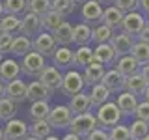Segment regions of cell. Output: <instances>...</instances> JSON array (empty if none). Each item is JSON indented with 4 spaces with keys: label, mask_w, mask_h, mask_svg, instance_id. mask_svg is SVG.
Wrapping results in <instances>:
<instances>
[{
    "label": "cell",
    "mask_w": 149,
    "mask_h": 140,
    "mask_svg": "<svg viewBox=\"0 0 149 140\" xmlns=\"http://www.w3.org/2000/svg\"><path fill=\"white\" fill-rule=\"evenodd\" d=\"M95 118H97V123H99L101 129H112L114 125H118L121 121L123 114L118 108L116 101H106L104 105H101L95 110Z\"/></svg>",
    "instance_id": "cell-1"
},
{
    "label": "cell",
    "mask_w": 149,
    "mask_h": 140,
    "mask_svg": "<svg viewBox=\"0 0 149 140\" xmlns=\"http://www.w3.org/2000/svg\"><path fill=\"white\" fill-rule=\"evenodd\" d=\"M99 127V123H97V118L93 112H84V114H77L71 118V123L67 125L69 133H74L78 134L80 138H86L88 134L91 133L93 129Z\"/></svg>",
    "instance_id": "cell-2"
},
{
    "label": "cell",
    "mask_w": 149,
    "mask_h": 140,
    "mask_svg": "<svg viewBox=\"0 0 149 140\" xmlns=\"http://www.w3.org/2000/svg\"><path fill=\"white\" fill-rule=\"evenodd\" d=\"M84 88H86V82H84L82 73L74 71V69H69L62 77V86H60V90H62L63 95L73 97V95H77V93L84 92Z\"/></svg>",
    "instance_id": "cell-3"
},
{
    "label": "cell",
    "mask_w": 149,
    "mask_h": 140,
    "mask_svg": "<svg viewBox=\"0 0 149 140\" xmlns=\"http://www.w3.org/2000/svg\"><path fill=\"white\" fill-rule=\"evenodd\" d=\"M21 65V73L26 75V77H39V73L45 69V58L41 54H37L36 50H30L22 56V62L19 64Z\"/></svg>",
    "instance_id": "cell-4"
},
{
    "label": "cell",
    "mask_w": 149,
    "mask_h": 140,
    "mask_svg": "<svg viewBox=\"0 0 149 140\" xmlns=\"http://www.w3.org/2000/svg\"><path fill=\"white\" fill-rule=\"evenodd\" d=\"M71 118H73V112L69 110L67 105H56V106H50L47 121L50 123L52 129H67V125L71 123Z\"/></svg>",
    "instance_id": "cell-5"
},
{
    "label": "cell",
    "mask_w": 149,
    "mask_h": 140,
    "mask_svg": "<svg viewBox=\"0 0 149 140\" xmlns=\"http://www.w3.org/2000/svg\"><path fill=\"white\" fill-rule=\"evenodd\" d=\"M143 26H146V17H143V13H140V11H129V13H125V15H123L121 30H123L127 36H130V37L138 36L140 32L143 30Z\"/></svg>",
    "instance_id": "cell-6"
},
{
    "label": "cell",
    "mask_w": 149,
    "mask_h": 140,
    "mask_svg": "<svg viewBox=\"0 0 149 140\" xmlns=\"http://www.w3.org/2000/svg\"><path fill=\"white\" fill-rule=\"evenodd\" d=\"M56 41L50 32H43L41 30L39 34L36 36V39L32 41V50H36L37 54H41L43 58H47V56H52L54 50H56Z\"/></svg>",
    "instance_id": "cell-7"
},
{
    "label": "cell",
    "mask_w": 149,
    "mask_h": 140,
    "mask_svg": "<svg viewBox=\"0 0 149 140\" xmlns=\"http://www.w3.org/2000/svg\"><path fill=\"white\" fill-rule=\"evenodd\" d=\"M41 30H43V26H41V17H37L36 13H30V11H26V13H24V17L21 19L19 34L30 39L32 36L36 37V36L39 34Z\"/></svg>",
    "instance_id": "cell-8"
},
{
    "label": "cell",
    "mask_w": 149,
    "mask_h": 140,
    "mask_svg": "<svg viewBox=\"0 0 149 140\" xmlns=\"http://www.w3.org/2000/svg\"><path fill=\"white\" fill-rule=\"evenodd\" d=\"M62 77L63 75L58 71V67H54V65H45V69L39 73V82L54 93L62 86Z\"/></svg>",
    "instance_id": "cell-9"
},
{
    "label": "cell",
    "mask_w": 149,
    "mask_h": 140,
    "mask_svg": "<svg viewBox=\"0 0 149 140\" xmlns=\"http://www.w3.org/2000/svg\"><path fill=\"white\" fill-rule=\"evenodd\" d=\"M4 97L11 99L13 103H22L26 101V82L21 78L9 80L4 84Z\"/></svg>",
    "instance_id": "cell-10"
},
{
    "label": "cell",
    "mask_w": 149,
    "mask_h": 140,
    "mask_svg": "<svg viewBox=\"0 0 149 140\" xmlns=\"http://www.w3.org/2000/svg\"><path fill=\"white\" fill-rule=\"evenodd\" d=\"M4 136H6V140H22V138H26L28 136V125H26V121L17 120V118L6 121Z\"/></svg>",
    "instance_id": "cell-11"
},
{
    "label": "cell",
    "mask_w": 149,
    "mask_h": 140,
    "mask_svg": "<svg viewBox=\"0 0 149 140\" xmlns=\"http://www.w3.org/2000/svg\"><path fill=\"white\" fill-rule=\"evenodd\" d=\"M140 65L136 60L132 58L130 54H125V56H119L118 60L114 62V69L118 71L121 77H130V75H136V73H140Z\"/></svg>",
    "instance_id": "cell-12"
},
{
    "label": "cell",
    "mask_w": 149,
    "mask_h": 140,
    "mask_svg": "<svg viewBox=\"0 0 149 140\" xmlns=\"http://www.w3.org/2000/svg\"><path fill=\"white\" fill-rule=\"evenodd\" d=\"M108 43L112 45V49L116 50V56H125V54H130V50H132V45H134V39L130 36H127L125 32H119V34L112 36V39L108 41Z\"/></svg>",
    "instance_id": "cell-13"
},
{
    "label": "cell",
    "mask_w": 149,
    "mask_h": 140,
    "mask_svg": "<svg viewBox=\"0 0 149 140\" xmlns=\"http://www.w3.org/2000/svg\"><path fill=\"white\" fill-rule=\"evenodd\" d=\"M21 75V65L19 62H15L13 58H4L0 60V80L2 82H9L15 80Z\"/></svg>",
    "instance_id": "cell-14"
},
{
    "label": "cell",
    "mask_w": 149,
    "mask_h": 140,
    "mask_svg": "<svg viewBox=\"0 0 149 140\" xmlns=\"http://www.w3.org/2000/svg\"><path fill=\"white\" fill-rule=\"evenodd\" d=\"M104 65L95 62L93 60L91 64H88L86 67H84V82H86V86H93V84H99L102 80V77H104Z\"/></svg>",
    "instance_id": "cell-15"
},
{
    "label": "cell",
    "mask_w": 149,
    "mask_h": 140,
    "mask_svg": "<svg viewBox=\"0 0 149 140\" xmlns=\"http://www.w3.org/2000/svg\"><path fill=\"white\" fill-rule=\"evenodd\" d=\"M93 60L102 65H112L118 60V56H116V50L112 49L110 43H99L93 49Z\"/></svg>",
    "instance_id": "cell-16"
},
{
    "label": "cell",
    "mask_w": 149,
    "mask_h": 140,
    "mask_svg": "<svg viewBox=\"0 0 149 140\" xmlns=\"http://www.w3.org/2000/svg\"><path fill=\"white\" fill-rule=\"evenodd\" d=\"M101 84L106 88L110 93H118V92H123V84H125V77L116 71V69H108L104 71V77H102Z\"/></svg>",
    "instance_id": "cell-17"
},
{
    "label": "cell",
    "mask_w": 149,
    "mask_h": 140,
    "mask_svg": "<svg viewBox=\"0 0 149 140\" xmlns=\"http://www.w3.org/2000/svg\"><path fill=\"white\" fill-rule=\"evenodd\" d=\"M52 64L54 67H71L74 65V50L69 47H56L52 54Z\"/></svg>",
    "instance_id": "cell-18"
},
{
    "label": "cell",
    "mask_w": 149,
    "mask_h": 140,
    "mask_svg": "<svg viewBox=\"0 0 149 140\" xmlns=\"http://www.w3.org/2000/svg\"><path fill=\"white\" fill-rule=\"evenodd\" d=\"M52 97V92L45 88L39 80H34L26 86V99L28 101H49Z\"/></svg>",
    "instance_id": "cell-19"
},
{
    "label": "cell",
    "mask_w": 149,
    "mask_h": 140,
    "mask_svg": "<svg viewBox=\"0 0 149 140\" xmlns=\"http://www.w3.org/2000/svg\"><path fill=\"white\" fill-rule=\"evenodd\" d=\"M116 105H118V108L121 110V114L123 116H132L134 110H136L138 106V99L136 95H132V93L129 92H119L118 93V101H116Z\"/></svg>",
    "instance_id": "cell-20"
},
{
    "label": "cell",
    "mask_w": 149,
    "mask_h": 140,
    "mask_svg": "<svg viewBox=\"0 0 149 140\" xmlns=\"http://www.w3.org/2000/svg\"><path fill=\"white\" fill-rule=\"evenodd\" d=\"M82 19L86 21V24L90 22H99L102 19V6L95 0H86L82 4Z\"/></svg>",
    "instance_id": "cell-21"
},
{
    "label": "cell",
    "mask_w": 149,
    "mask_h": 140,
    "mask_svg": "<svg viewBox=\"0 0 149 140\" xmlns=\"http://www.w3.org/2000/svg\"><path fill=\"white\" fill-rule=\"evenodd\" d=\"M52 37L58 47H69L73 43V24L67 21H63L56 30L52 32Z\"/></svg>",
    "instance_id": "cell-22"
},
{
    "label": "cell",
    "mask_w": 149,
    "mask_h": 140,
    "mask_svg": "<svg viewBox=\"0 0 149 140\" xmlns=\"http://www.w3.org/2000/svg\"><path fill=\"white\" fill-rule=\"evenodd\" d=\"M69 110L73 112V116L77 114H84V112H90L91 110V103H90V95H88L86 92H80L77 93V95L71 97V101H69Z\"/></svg>",
    "instance_id": "cell-23"
},
{
    "label": "cell",
    "mask_w": 149,
    "mask_h": 140,
    "mask_svg": "<svg viewBox=\"0 0 149 140\" xmlns=\"http://www.w3.org/2000/svg\"><path fill=\"white\" fill-rule=\"evenodd\" d=\"M90 103H91V108H99L101 105H104L106 101H110V97H112V93L106 90L104 86L99 82V84H93L91 86V90H90Z\"/></svg>",
    "instance_id": "cell-24"
},
{
    "label": "cell",
    "mask_w": 149,
    "mask_h": 140,
    "mask_svg": "<svg viewBox=\"0 0 149 140\" xmlns=\"http://www.w3.org/2000/svg\"><path fill=\"white\" fill-rule=\"evenodd\" d=\"M123 11H119L118 8L114 6H108L106 9H102V24H106L108 28H112V30H118V28H121V21H123Z\"/></svg>",
    "instance_id": "cell-25"
},
{
    "label": "cell",
    "mask_w": 149,
    "mask_h": 140,
    "mask_svg": "<svg viewBox=\"0 0 149 140\" xmlns=\"http://www.w3.org/2000/svg\"><path fill=\"white\" fill-rule=\"evenodd\" d=\"M146 88H147V82L143 80V77L140 73L127 77L125 78V84H123V90L132 93V95H142V93L146 92Z\"/></svg>",
    "instance_id": "cell-26"
},
{
    "label": "cell",
    "mask_w": 149,
    "mask_h": 140,
    "mask_svg": "<svg viewBox=\"0 0 149 140\" xmlns=\"http://www.w3.org/2000/svg\"><path fill=\"white\" fill-rule=\"evenodd\" d=\"M28 134L37 138V140H43V138L52 134V127H50V123L47 120H36L34 123L28 127Z\"/></svg>",
    "instance_id": "cell-27"
},
{
    "label": "cell",
    "mask_w": 149,
    "mask_h": 140,
    "mask_svg": "<svg viewBox=\"0 0 149 140\" xmlns=\"http://www.w3.org/2000/svg\"><path fill=\"white\" fill-rule=\"evenodd\" d=\"M91 41V28L86 22H80V24L73 26V43L80 45H90Z\"/></svg>",
    "instance_id": "cell-28"
},
{
    "label": "cell",
    "mask_w": 149,
    "mask_h": 140,
    "mask_svg": "<svg viewBox=\"0 0 149 140\" xmlns=\"http://www.w3.org/2000/svg\"><path fill=\"white\" fill-rule=\"evenodd\" d=\"M30 50H32V39H28L24 36L13 37L11 47H9V52L13 56H24L26 52H30Z\"/></svg>",
    "instance_id": "cell-29"
},
{
    "label": "cell",
    "mask_w": 149,
    "mask_h": 140,
    "mask_svg": "<svg viewBox=\"0 0 149 140\" xmlns=\"http://www.w3.org/2000/svg\"><path fill=\"white\" fill-rule=\"evenodd\" d=\"M63 21H65V17H62L60 13H56V11L50 9V11H47L45 15L41 17V26H43L45 32H50V34H52V32L62 24Z\"/></svg>",
    "instance_id": "cell-30"
},
{
    "label": "cell",
    "mask_w": 149,
    "mask_h": 140,
    "mask_svg": "<svg viewBox=\"0 0 149 140\" xmlns=\"http://www.w3.org/2000/svg\"><path fill=\"white\" fill-rule=\"evenodd\" d=\"M49 112H50L49 101H32L28 114H30V118L36 121V120H47Z\"/></svg>",
    "instance_id": "cell-31"
},
{
    "label": "cell",
    "mask_w": 149,
    "mask_h": 140,
    "mask_svg": "<svg viewBox=\"0 0 149 140\" xmlns=\"http://www.w3.org/2000/svg\"><path fill=\"white\" fill-rule=\"evenodd\" d=\"M91 62H93V49L90 45H80L74 50V65L86 67V65L91 64Z\"/></svg>",
    "instance_id": "cell-32"
},
{
    "label": "cell",
    "mask_w": 149,
    "mask_h": 140,
    "mask_svg": "<svg viewBox=\"0 0 149 140\" xmlns=\"http://www.w3.org/2000/svg\"><path fill=\"white\" fill-rule=\"evenodd\" d=\"M130 56L140 64V65H146L149 64V45L142 43V41H136L132 45V50H130Z\"/></svg>",
    "instance_id": "cell-33"
},
{
    "label": "cell",
    "mask_w": 149,
    "mask_h": 140,
    "mask_svg": "<svg viewBox=\"0 0 149 140\" xmlns=\"http://www.w3.org/2000/svg\"><path fill=\"white\" fill-rule=\"evenodd\" d=\"M28 11V0H4V13L8 15H21Z\"/></svg>",
    "instance_id": "cell-34"
},
{
    "label": "cell",
    "mask_w": 149,
    "mask_h": 140,
    "mask_svg": "<svg viewBox=\"0 0 149 140\" xmlns=\"http://www.w3.org/2000/svg\"><path fill=\"white\" fill-rule=\"evenodd\" d=\"M17 114V103H13L8 97L0 99V121H9Z\"/></svg>",
    "instance_id": "cell-35"
},
{
    "label": "cell",
    "mask_w": 149,
    "mask_h": 140,
    "mask_svg": "<svg viewBox=\"0 0 149 140\" xmlns=\"http://www.w3.org/2000/svg\"><path fill=\"white\" fill-rule=\"evenodd\" d=\"M114 36V30L108 28L106 24H99L95 28H91V41H95L97 45L99 43H108Z\"/></svg>",
    "instance_id": "cell-36"
},
{
    "label": "cell",
    "mask_w": 149,
    "mask_h": 140,
    "mask_svg": "<svg viewBox=\"0 0 149 140\" xmlns=\"http://www.w3.org/2000/svg\"><path fill=\"white\" fill-rule=\"evenodd\" d=\"M149 133V123L146 121H140V120H134L132 123L129 125V134H130V140H142L146 134Z\"/></svg>",
    "instance_id": "cell-37"
},
{
    "label": "cell",
    "mask_w": 149,
    "mask_h": 140,
    "mask_svg": "<svg viewBox=\"0 0 149 140\" xmlns=\"http://www.w3.org/2000/svg\"><path fill=\"white\" fill-rule=\"evenodd\" d=\"M0 24H2V32L6 34H15L19 32V26H21V19L17 15H2L0 17Z\"/></svg>",
    "instance_id": "cell-38"
},
{
    "label": "cell",
    "mask_w": 149,
    "mask_h": 140,
    "mask_svg": "<svg viewBox=\"0 0 149 140\" xmlns=\"http://www.w3.org/2000/svg\"><path fill=\"white\" fill-rule=\"evenodd\" d=\"M28 11L43 17L47 11H50V0H28Z\"/></svg>",
    "instance_id": "cell-39"
},
{
    "label": "cell",
    "mask_w": 149,
    "mask_h": 140,
    "mask_svg": "<svg viewBox=\"0 0 149 140\" xmlns=\"http://www.w3.org/2000/svg\"><path fill=\"white\" fill-rule=\"evenodd\" d=\"M50 9L56 13H60L62 17H67L74 11V6L69 0H50Z\"/></svg>",
    "instance_id": "cell-40"
},
{
    "label": "cell",
    "mask_w": 149,
    "mask_h": 140,
    "mask_svg": "<svg viewBox=\"0 0 149 140\" xmlns=\"http://www.w3.org/2000/svg\"><path fill=\"white\" fill-rule=\"evenodd\" d=\"M108 138L110 140H130L129 134V125H114L112 129H108Z\"/></svg>",
    "instance_id": "cell-41"
},
{
    "label": "cell",
    "mask_w": 149,
    "mask_h": 140,
    "mask_svg": "<svg viewBox=\"0 0 149 140\" xmlns=\"http://www.w3.org/2000/svg\"><path fill=\"white\" fill-rule=\"evenodd\" d=\"M112 4H114V8H118L123 13L136 11L138 9V0H112Z\"/></svg>",
    "instance_id": "cell-42"
},
{
    "label": "cell",
    "mask_w": 149,
    "mask_h": 140,
    "mask_svg": "<svg viewBox=\"0 0 149 140\" xmlns=\"http://www.w3.org/2000/svg\"><path fill=\"white\" fill-rule=\"evenodd\" d=\"M134 120H140V121H146V123H149V103L147 101H142L138 103L136 110H134Z\"/></svg>",
    "instance_id": "cell-43"
},
{
    "label": "cell",
    "mask_w": 149,
    "mask_h": 140,
    "mask_svg": "<svg viewBox=\"0 0 149 140\" xmlns=\"http://www.w3.org/2000/svg\"><path fill=\"white\" fill-rule=\"evenodd\" d=\"M11 41H13V36L11 34H6V32H2V34H0V54L9 52Z\"/></svg>",
    "instance_id": "cell-44"
},
{
    "label": "cell",
    "mask_w": 149,
    "mask_h": 140,
    "mask_svg": "<svg viewBox=\"0 0 149 140\" xmlns=\"http://www.w3.org/2000/svg\"><path fill=\"white\" fill-rule=\"evenodd\" d=\"M84 140H110V138H108V131H106V129L97 127V129H93Z\"/></svg>",
    "instance_id": "cell-45"
},
{
    "label": "cell",
    "mask_w": 149,
    "mask_h": 140,
    "mask_svg": "<svg viewBox=\"0 0 149 140\" xmlns=\"http://www.w3.org/2000/svg\"><path fill=\"white\" fill-rule=\"evenodd\" d=\"M136 37H138V41H142V43H147V45H149V26H147V24L143 26V30L140 32Z\"/></svg>",
    "instance_id": "cell-46"
},
{
    "label": "cell",
    "mask_w": 149,
    "mask_h": 140,
    "mask_svg": "<svg viewBox=\"0 0 149 140\" xmlns=\"http://www.w3.org/2000/svg\"><path fill=\"white\" fill-rule=\"evenodd\" d=\"M140 75H142L143 80L149 84V64H146V65H142V67H140Z\"/></svg>",
    "instance_id": "cell-47"
},
{
    "label": "cell",
    "mask_w": 149,
    "mask_h": 140,
    "mask_svg": "<svg viewBox=\"0 0 149 140\" xmlns=\"http://www.w3.org/2000/svg\"><path fill=\"white\" fill-rule=\"evenodd\" d=\"M60 140H84V138H80L78 134H74V133H69V131H67V133H65V134H63V136L60 138Z\"/></svg>",
    "instance_id": "cell-48"
},
{
    "label": "cell",
    "mask_w": 149,
    "mask_h": 140,
    "mask_svg": "<svg viewBox=\"0 0 149 140\" xmlns=\"http://www.w3.org/2000/svg\"><path fill=\"white\" fill-rule=\"evenodd\" d=\"M138 8L143 13H149V0H138Z\"/></svg>",
    "instance_id": "cell-49"
},
{
    "label": "cell",
    "mask_w": 149,
    "mask_h": 140,
    "mask_svg": "<svg viewBox=\"0 0 149 140\" xmlns=\"http://www.w3.org/2000/svg\"><path fill=\"white\" fill-rule=\"evenodd\" d=\"M142 95H143V101H147V103H149V84H147V88H146V92H143V93H142Z\"/></svg>",
    "instance_id": "cell-50"
},
{
    "label": "cell",
    "mask_w": 149,
    "mask_h": 140,
    "mask_svg": "<svg viewBox=\"0 0 149 140\" xmlns=\"http://www.w3.org/2000/svg\"><path fill=\"white\" fill-rule=\"evenodd\" d=\"M69 2H71L73 6H82V4L86 2V0H69Z\"/></svg>",
    "instance_id": "cell-51"
},
{
    "label": "cell",
    "mask_w": 149,
    "mask_h": 140,
    "mask_svg": "<svg viewBox=\"0 0 149 140\" xmlns=\"http://www.w3.org/2000/svg\"><path fill=\"white\" fill-rule=\"evenodd\" d=\"M2 97H4V82L0 80V99H2Z\"/></svg>",
    "instance_id": "cell-52"
},
{
    "label": "cell",
    "mask_w": 149,
    "mask_h": 140,
    "mask_svg": "<svg viewBox=\"0 0 149 140\" xmlns=\"http://www.w3.org/2000/svg\"><path fill=\"white\" fill-rule=\"evenodd\" d=\"M95 2H99L101 6H102V4H112V0H95Z\"/></svg>",
    "instance_id": "cell-53"
},
{
    "label": "cell",
    "mask_w": 149,
    "mask_h": 140,
    "mask_svg": "<svg viewBox=\"0 0 149 140\" xmlns=\"http://www.w3.org/2000/svg\"><path fill=\"white\" fill-rule=\"evenodd\" d=\"M2 15H4V2L0 0V17H2Z\"/></svg>",
    "instance_id": "cell-54"
},
{
    "label": "cell",
    "mask_w": 149,
    "mask_h": 140,
    "mask_svg": "<svg viewBox=\"0 0 149 140\" xmlns=\"http://www.w3.org/2000/svg\"><path fill=\"white\" fill-rule=\"evenodd\" d=\"M43 140H60V138L54 136V134H50V136H47V138H43Z\"/></svg>",
    "instance_id": "cell-55"
},
{
    "label": "cell",
    "mask_w": 149,
    "mask_h": 140,
    "mask_svg": "<svg viewBox=\"0 0 149 140\" xmlns=\"http://www.w3.org/2000/svg\"><path fill=\"white\" fill-rule=\"evenodd\" d=\"M0 140H6V136H4V129L0 127Z\"/></svg>",
    "instance_id": "cell-56"
},
{
    "label": "cell",
    "mask_w": 149,
    "mask_h": 140,
    "mask_svg": "<svg viewBox=\"0 0 149 140\" xmlns=\"http://www.w3.org/2000/svg\"><path fill=\"white\" fill-rule=\"evenodd\" d=\"M143 17H146V24L149 26V13H146V15H143Z\"/></svg>",
    "instance_id": "cell-57"
},
{
    "label": "cell",
    "mask_w": 149,
    "mask_h": 140,
    "mask_svg": "<svg viewBox=\"0 0 149 140\" xmlns=\"http://www.w3.org/2000/svg\"><path fill=\"white\" fill-rule=\"evenodd\" d=\"M22 140H37V138H34V136H30V134H28L26 138H22Z\"/></svg>",
    "instance_id": "cell-58"
},
{
    "label": "cell",
    "mask_w": 149,
    "mask_h": 140,
    "mask_svg": "<svg viewBox=\"0 0 149 140\" xmlns=\"http://www.w3.org/2000/svg\"><path fill=\"white\" fill-rule=\"evenodd\" d=\"M142 140H149V133H147V134H146V136H143Z\"/></svg>",
    "instance_id": "cell-59"
},
{
    "label": "cell",
    "mask_w": 149,
    "mask_h": 140,
    "mask_svg": "<svg viewBox=\"0 0 149 140\" xmlns=\"http://www.w3.org/2000/svg\"><path fill=\"white\" fill-rule=\"evenodd\" d=\"M0 34H2V24H0Z\"/></svg>",
    "instance_id": "cell-60"
},
{
    "label": "cell",
    "mask_w": 149,
    "mask_h": 140,
    "mask_svg": "<svg viewBox=\"0 0 149 140\" xmlns=\"http://www.w3.org/2000/svg\"><path fill=\"white\" fill-rule=\"evenodd\" d=\"M0 60H4V58H2V54H0Z\"/></svg>",
    "instance_id": "cell-61"
}]
</instances>
